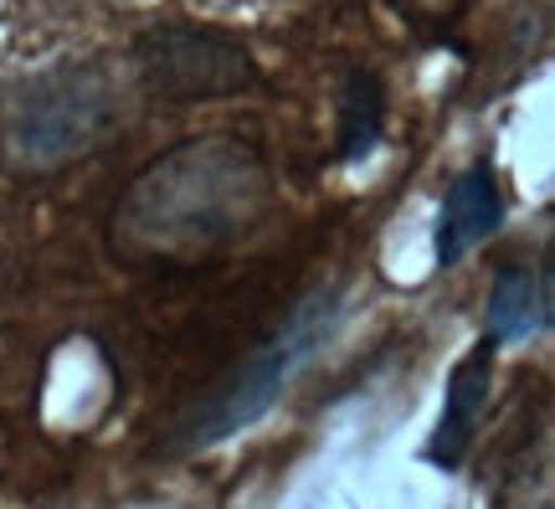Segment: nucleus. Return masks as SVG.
<instances>
[{
  "label": "nucleus",
  "instance_id": "5",
  "mask_svg": "<svg viewBox=\"0 0 555 509\" xmlns=\"http://www.w3.org/2000/svg\"><path fill=\"white\" fill-rule=\"evenodd\" d=\"M489 392H494V340L483 334L474 351L457 360L453 381H448V402H442V422L433 432V458L437 469H457L468 443L483 428V411H489Z\"/></svg>",
  "mask_w": 555,
  "mask_h": 509
},
{
  "label": "nucleus",
  "instance_id": "9",
  "mask_svg": "<svg viewBox=\"0 0 555 509\" xmlns=\"http://www.w3.org/2000/svg\"><path fill=\"white\" fill-rule=\"evenodd\" d=\"M401 5H406V11H442L448 0H401Z\"/></svg>",
  "mask_w": 555,
  "mask_h": 509
},
{
  "label": "nucleus",
  "instance_id": "2",
  "mask_svg": "<svg viewBox=\"0 0 555 509\" xmlns=\"http://www.w3.org/2000/svg\"><path fill=\"white\" fill-rule=\"evenodd\" d=\"M114 124L119 103L99 67H52L0 103V165L16 176H57L99 150Z\"/></svg>",
  "mask_w": 555,
  "mask_h": 509
},
{
  "label": "nucleus",
  "instance_id": "8",
  "mask_svg": "<svg viewBox=\"0 0 555 509\" xmlns=\"http://www.w3.org/2000/svg\"><path fill=\"white\" fill-rule=\"evenodd\" d=\"M380 109H386V99H380L376 73H356V78H350V88H345V144H339V155H345V160L365 155V150L376 144Z\"/></svg>",
  "mask_w": 555,
  "mask_h": 509
},
{
  "label": "nucleus",
  "instance_id": "7",
  "mask_svg": "<svg viewBox=\"0 0 555 509\" xmlns=\"http://www.w3.org/2000/svg\"><path fill=\"white\" fill-rule=\"evenodd\" d=\"M545 325H551V273L530 263L499 268V283L489 294V340L515 345V340L540 334Z\"/></svg>",
  "mask_w": 555,
  "mask_h": 509
},
{
  "label": "nucleus",
  "instance_id": "6",
  "mask_svg": "<svg viewBox=\"0 0 555 509\" xmlns=\"http://www.w3.org/2000/svg\"><path fill=\"white\" fill-rule=\"evenodd\" d=\"M499 221H504V196H499L494 170H489V165H468V170L448 186V201H442L437 263H457L463 253H474Z\"/></svg>",
  "mask_w": 555,
  "mask_h": 509
},
{
  "label": "nucleus",
  "instance_id": "4",
  "mask_svg": "<svg viewBox=\"0 0 555 509\" xmlns=\"http://www.w3.org/2000/svg\"><path fill=\"white\" fill-rule=\"evenodd\" d=\"M139 82L170 103H206L232 99L258 88V62L253 52L232 41L227 31H201V26H155L134 41Z\"/></svg>",
  "mask_w": 555,
  "mask_h": 509
},
{
  "label": "nucleus",
  "instance_id": "3",
  "mask_svg": "<svg viewBox=\"0 0 555 509\" xmlns=\"http://www.w3.org/2000/svg\"><path fill=\"white\" fill-rule=\"evenodd\" d=\"M330 330H335V294L309 298V304H304V309H298L258 355H247L237 371L221 381L217 392L185 411L176 443L196 453V448L221 443V437H232V432H242L247 422H258L262 411L273 407V396L298 376V366L319 351V340H324Z\"/></svg>",
  "mask_w": 555,
  "mask_h": 509
},
{
  "label": "nucleus",
  "instance_id": "1",
  "mask_svg": "<svg viewBox=\"0 0 555 509\" xmlns=\"http://www.w3.org/2000/svg\"><path fill=\"white\" fill-rule=\"evenodd\" d=\"M273 212L268 160L232 135L185 139L150 160L108 216V247L129 268H201Z\"/></svg>",
  "mask_w": 555,
  "mask_h": 509
}]
</instances>
